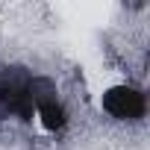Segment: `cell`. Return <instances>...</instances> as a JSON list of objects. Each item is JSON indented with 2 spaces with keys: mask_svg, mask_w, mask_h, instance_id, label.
Instances as JSON below:
<instances>
[{
  "mask_svg": "<svg viewBox=\"0 0 150 150\" xmlns=\"http://www.w3.org/2000/svg\"><path fill=\"white\" fill-rule=\"evenodd\" d=\"M100 109L118 121V124H141L147 115V97L144 88L132 86V83H115L103 91L100 97Z\"/></svg>",
  "mask_w": 150,
  "mask_h": 150,
  "instance_id": "cell-1",
  "label": "cell"
}]
</instances>
